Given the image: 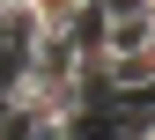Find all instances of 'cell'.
Masks as SVG:
<instances>
[{
    "label": "cell",
    "mask_w": 155,
    "mask_h": 140,
    "mask_svg": "<svg viewBox=\"0 0 155 140\" xmlns=\"http://www.w3.org/2000/svg\"><path fill=\"white\" fill-rule=\"evenodd\" d=\"M148 37H155V22L133 8V0H126V8H104V59H126V52H140Z\"/></svg>",
    "instance_id": "1"
},
{
    "label": "cell",
    "mask_w": 155,
    "mask_h": 140,
    "mask_svg": "<svg viewBox=\"0 0 155 140\" xmlns=\"http://www.w3.org/2000/svg\"><path fill=\"white\" fill-rule=\"evenodd\" d=\"M140 140H155V111H148V125H140Z\"/></svg>",
    "instance_id": "4"
},
{
    "label": "cell",
    "mask_w": 155,
    "mask_h": 140,
    "mask_svg": "<svg viewBox=\"0 0 155 140\" xmlns=\"http://www.w3.org/2000/svg\"><path fill=\"white\" fill-rule=\"evenodd\" d=\"M81 15H89V0H30V30L37 37H74Z\"/></svg>",
    "instance_id": "2"
},
{
    "label": "cell",
    "mask_w": 155,
    "mask_h": 140,
    "mask_svg": "<svg viewBox=\"0 0 155 140\" xmlns=\"http://www.w3.org/2000/svg\"><path fill=\"white\" fill-rule=\"evenodd\" d=\"M15 15H30V0H0V22H15Z\"/></svg>",
    "instance_id": "3"
}]
</instances>
